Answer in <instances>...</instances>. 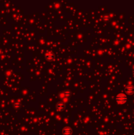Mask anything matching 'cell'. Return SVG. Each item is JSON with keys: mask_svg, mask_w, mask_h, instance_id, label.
<instances>
[{"mask_svg": "<svg viewBox=\"0 0 134 135\" xmlns=\"http://www.w3.org/2000/svg\"><path fill=\"white\" fill-rule=\"evenodd\" d=\"M45 58L47 61H52L55 58V55L53 53H47L45 55Z\"/></svg>", "mask_w": 134, "mask_h": 135, "instance_id": "5", "label": "cell"}, {"mask_svg": "<svg viewBox=\"0 0 134 135\" xmlns=\"http://www.w3.org/2000/svg\"><path fill=\"white\" fill-rule=\"evenodd\" d=\"M63 134L64 135H72V129L69 126L64 127L63 129Z\"/></svg>", "mask_w": 134, "mask_h": 135, "instance_id": "2", "label": "cell"}, {"mask_svg": "<svg viewBox=\"0 0 134 135\" xmlns=\"http://www.w3.org/2000/svg\"><path fill=\"white\" fill-rule=\"evenodd\" d=\"M56 109L59 111H62L65 109V104L62 101H59L57 104L56 105Z\"/></svg>", "mask_w": 134, "mask_h": 135, "instance_id": "3", "label": "cell"}, {"mask_svg": "<svg viewBox=\"0 0 134 135\" xmlns=\"http://www.w3.org/2000/svg\"><path fill=\"white\" fill-rule=\"evenodd\" d=\"M116 100L119 104H123L127 101V96L124 94H119L116 96Z\"/></svg>", "mask_w": 134, "mask_h": 135, "instance_id": "1", "label": "cell"}, {"mask_svg": "<svg viewBox=\"0 0 134 135\" xmlns=\"http://www.w3.org/2000/svg\"><path fill=\"white\" fill-rule=\"evenodd\" d=\"M126 92L128 94H132L134 93V87L131 85H128L126 88Z\"/></svg>", "mask_w": 134, "mask_h": 135, "instance_id": "4", "label": "cell"}, {"mask_svg": "<svg viewBox=\"0 0 134 135\" xmlns=\"http://www.w3.org/2000/svg\"><path fill=\"white\" fill-rule=\"evenodd\" d=\"M104 19H109V17H105Z\"/></svg>", "mask_w": 134, "mask_h": 135, "instance_id": "6", "label": "cell"}]
</instances>
